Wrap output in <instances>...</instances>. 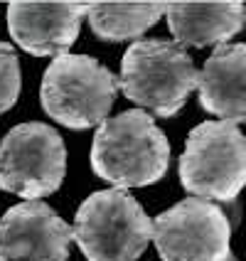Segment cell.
<instances>
[{"mask_svg":"<svg viewBox=\"0 0 246 261\" xmlns=\"http://www.w3.org/2000/svg\"><path fill=\"white\" fill-rule=\"evenodd\" d=\"M170 143L150 114L130 109L103 121L91 143V170L116 190L143 188L165 177Z\"/></svg>","mask_w":246,"mask_h":261,"instance_id":"obj_1","label":"cell"},{"mask_svg":"<svg viewBox=\"0 0 246 261\" xmlns=\"http://www.w3.org/2000/svg\"><path fill=\"white\" fill-rule=\"evenodd\" d=\"M118 87L133 103L170 118L200 87V72L185 47L162 37H143L126 49Z\"/></svg>","mask_w":246,"mask_h":261,"instance_id":"obj_2","label":"cell"},{"mask_svg":"<svg viewBox=\"0 0 246 261\" xmlns=\"http://www.w3.org/2000/svg\"><path fill=\"white\" fill-rule=\"evenodd\" d=\"M118 94V79L87 55H62L47 67L40 99L47 116L74 130L108 121Z\"/></svg>","mask_w":246,"mask_h":261,"instance_id":"obj_3","label":"cell"},{"mask_svg":"<svg viewBox=\"0 0 246 261\" xmlns=\"http://www.w3.org/2000/svg\"><path fill=\"white\" fill-rule=\"evenodd\" d=\"M74 239L89 261H135L153 239V222L126 190H99L76 210Z\"/></svg>","mask_w":246,"mask_h":261,"instance_id":"obj_4","label":"cell"},{"mask_svg":"<svg viewBox=\"0 0 246 261\" xmlns=\"http://www.w3.org/2000/svg\"><path fill=\"white\" fill-rule=\"evenodd\" d=\"M180 180L200 200L234 202L246 185V136L229 121H204L189 130Z\"/></svg>","mask_w":246,"mask_h":261,"instance_id":"obj_5","label":"cell"},{"mask_svg":"<svg viewBox=\"0 0 246 261\" xmlns=\"http://www.w3.org/2000/svg\"><path fill=\"white\" fill-rule=\"evenodd\" d=\"M67 150L59 133L47 123L30 121L0 141V190L25 200H42L62 185Z\"/></svg>","mask_w":246,"mask_h":261,"instance_id":"obj_6","label":"cell"},{"mask_svg":"<svg viewBox=\"0 0 246 261\" xmlns=\"http://www.w3.org/2000/svg\"><path fill=\"white\" fill-rule=\"evenodd\" d=\"M153 242L162 261H229L232 224L219 204L189 197L153 219Z\"/></svg>","mask_w":246,"mask_h":261,"instance_id":"obj_7","label":"cell"},{"mask_svg":"<svg viewBox=\"0 0 246 261\" xmlns=\"http://www.w3.org/2000/svg\"><path fill=\"white\" fill-rule=\"evenodd\" d=\"M74 229L42 200H25L0 219V261H67Z\"/></svg>","mask_w":246,"mask_h":261,"instance_id":"obj_8","label":"cell"},{"mask_svg":"<svg viewBox=\"0 0 246 261\" xmlns=\"http://www.w3.org/2000/svg\"><path fill=\"white\" fill-rule=\"evenodd\" d=\"M89 5L79 3H13L8 30L35 57H62L79 37Z\"/></svg>","mask_w":246,"mask_h":261,"instance_id":"obj_9","label":"cell"},{"mask_svg":"<svg viewBox=\"0 0 246 261\" xmlns=\"http://www.w3.org/2000/svg\"><path fill=\"white\" fill-rule=\"evenodd\" d=\"M200 103L229 123L246 121V44H222L200 72Z\"/></svg>","mask_w":246,"mask_h":261,"instance_id":"obj_10","label":"cell"},{"mask_svg":"<svg viewBox=\"0 0 246 261\" xmlns=\"http://www.w3.org/2000/svg\"><path fill=\"white\" fill-rule=\"evenodd\" d=\"M165 17L180 47H222L244 30L246 8L244 3H175Z\"/></svg>","mask_w":246,"mask_h":261,"instance_id":"obj_11","label":"cell"},{"mask_svg":"<svg viewBox=\"0 0 246 261\" xmlns=\"http://www.w3.org/2000/svg\"><path fill=\"white\" fill-rule=\"evenodd\" d=\"M168 13V5H118V3H96L89 5L87 20L91 32L106 42H126L141 37L148 28H153L162 15Z\"/></svg>","mask_w":246,"mask_h":261,"instance_id":"obj_12","label":"cell"},{"mask_svg":"<svg viewBox=\"0 0 246 261\" xmlns=\"http://www.w3.org/2000/svg\"><path fill=\"white\" fill-rule=\"evenodd\" d=\"M20 59L15 55L13 44L0 42V114L13 109L20 96Z\"/></svg>","mask_w":246,"mask_h":261,"instance_id":"obj_13","label":"cell"}]
</instances>
